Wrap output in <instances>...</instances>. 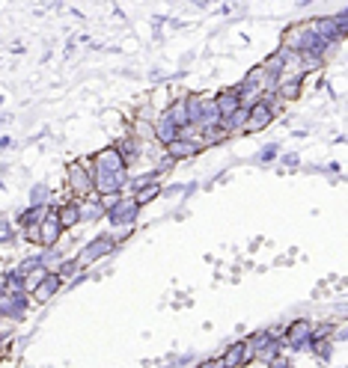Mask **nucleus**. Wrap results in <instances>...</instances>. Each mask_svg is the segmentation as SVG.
<instances>
[{
	"label": "nucleus",
	"instance_id": "obj_1",
	"mask_svg": "<svg viewBox=\"0 0 348 368\" xmlns=\"http://www.w3.org/2000/svg\"><path fill=\"white\" fill-rule=\"evenodd\" d=\"M65 184H69V191L74 196H81V199L96 196V191H92V173L81 164V160H74V164L65 166Z\"/></svg>",
	"mask_w": 348,
	"mask_h": 368
},
{
	"label": "nucleus",
	"instance_id": "obj_2",
	"mask_svg": "<svg viewBox=\"0 0 348 368\" xmlns=\"http://www.w3.org/2000/svg\"><path fill=\"white\" fill-rule=\"evenodd\" d=\"M90 160H92V175H116V173H125V169H128V164L116 152V146H105L101 152H96Z\"/></svg>",
	"mask_w": 348,
	"mask_h": 368
},
{
	"label": "nucleus",
	"instance_id": "obj_3",
	"mask_svg": "<svg viewBox=\"0 0 348 368\" xmlns=\"http://www.w3.org/2000/svg\"><path fill=\"white\" fill-rule=\"evenodd\" d=\"M114 238L110 235H99V238H92V243H87L81 252H78V268H87V264H92V261H99V259H105V256H110L114 252Z\"/></svg>",
	"mask_w": 348,
	"mask_h": 368
},
{
	"label": "nucleus",
	"instance_id": "obj_4",
	"mask_svg": "<svg viewBox=\"0 0 348 368\" xmlns=\"http://www.w3.org/2000/svg\"><path fill=\"white\" fill-rule=\"evenodd\" d=\"M203 152V140L200 137H178L173 140V143H167L164 146V155L167 160H187V158H194V155H200Z\"/></svg>",
	"mask_w": 348,
	"mask_h": 368
},
{
	"label": "nucleus",
	"instance_id": "obj_5",
	"mask_svg": "<svg viewBox=\"0 0 348 368\" xmlns=\"http://www.w3.org/2000/svg\"><path fill=\"white\" fill-rule=\"evenodd\" d=\"M250 360H253L250 345H247V338H241V342H235L223 351L218 362H221V368H244V365H250Z\"/></svg>",
	"mask_w": 348,
	"mask_h": 368
},
{
	"label": "nucleus",
	"instance_id": "obj_6",
	"mask_svg": "<svg viewBox=\"0 0 348 368\" xmlns=\"http://www.w3.org/2000/svg\"><path fill=\"white\" fill-rule=\"evenodd\" d=\"M309 336H313V324L295 321L289 329H283V345H289L291 351H300V347H309Z\"/></svg>",
	"mask_w": 348,
	"mask_h": 368
},
{
	"label": "nucleus",
	"instance_id": "obj_7",
	"mask_svg": "<svg viewBox=\"0 0 348 368\" xmlns=\"http://www.w3.org/2000/svg\"><path fill=\"white\" fill-rule=\"evenodd\" d=\"M60 238H63V226H60L57 211H54V205H51L48 217H45L42 226H39V243H42V247H48V250H54Z\"/></svg>",
	"mask_w": 348,
	"mask_h": 368
},
{
	"label": "nucleus",
	"instance_id": "obj_8",
	"mask_svg": "<svg viewBox=\"0 0 348 368\" xmlns=\"http://www.w3.org/2000/svg\"><path fill=\"white\" fill-rule=\"evenodd\" d=\"M137 205H134V199L131 196H122V199L114 205V208L108 211V217H110V223L114 226H134V220H137Z\"/></svg>",
	"mask_w": 348,
	"mask_h": 368
},
{
	"label": "nucleus",
	"instance_id": "obj_9",
	"mask_svg": "<svg viewBox=\"0 0 348 368\" xmlns=\"http://www.w3.org/2000/svg\"><path fill=\"white\" fill-rule=\"evenodd\" d=\"M212 105H214V113H218V119H229L235 110H241V96L235 89H223L218 92V96L212 98Z\"/></svg>",
	"mask_w": 348,
	"mask_h": 368
},
{
	"label": "nucleus",
	"instance_id": "obj_10",
	"mask_svg": "<svg viewBox=\"0 0 348 368\" xmlns=\"http://www.w3.org/2000/svg\"><path fill=\"white\" fill-rule=\"evenodd\" d=\"M178 134H182V131H178V128L173 125L167 113H161V116L155 119V125H152V137H155L161 146H167V143H173V140H178Z\"/></svg>",
	"mask_w": 348,
	"mask_h": 368
},
{
	"label": "nucleus",
	"instance_id": "obj_11",
	"mask_svg": "<svg viewBox=\"0 0 348 368\" xmlns=\"http://www.w3.org/2000/svg\"><path fill=\"white\" fill-rule=\"evenodd\" d=\"M60 285H63V279H60L57 273L51 270L48 277H45V279L39 282V285H36V291H33V300H36V303H48V300H51V297L60 291Z\"/></svg>",
	"mask_w": 348,
	"mask_h": 368
},
{
	"label": "nucleus",
	"instance_id": "obj_12",
	"mask_svg": "<svg viewBox=\"0 0 348 368\" xmlns=\"http://www.w3.org/2000/svg\"><path fill=\"white\" fill-rule=\"evenodd\" d=\"M300 89H304V74H295V78H286V80L274 83L277 98H283V101H295L300 96Z\"/></svg>",
	"mask_w": 348,
	"mask_h": 368
},
{
	"label": "nucleus",
	"instance_id": "obj_13",
	"mask_svg": "<svg viewBox=\"0 0 348 368\" xmlns=\"http://www.w3.org/2000/svg\"><path fill=\"white\" fill-rule=\"evenodd\" d=\"M54 211H57V220H60V226H63V232H65V229H74V226L81 223V208H78V202L54 205Z\"/></svg>",
	"mask_w": 348,
	"mask_h": 368
},
{
	"label": "nucleus",
	"instance_id": "obj_14",
	"mask_svg": "<svg viewBox=\"0 0 348 368\" xmlns=\"http://www.w3.org/2000/svg\"><path fill=\"white\" fill-rule=\"evenodd\" d=\"M158 193H161V187H158L155 182H146V184H140V187H137V193L131 196V199H134V205H137V208H143V205H149V202H152Z\"/></svg>",
	"mask_w": 348,
	"mask_h": 368
},
{
	"label": "nucleus",
	"instance_id": "obj_15",
	"mask_svg": "<svg viewBox=\"0 0 348 368\" xmlns=\"http://www.w3.org/2000/svg\"><path fill=\"white\" fill-rule=\"evenodd\" d=\"M30 205H48V187H45V184H36L33 193H30Z\"/></svg>",
	"mask_w": 348,
	"mask_h": 368
},
{
	"label": "nucleus",
	"instance_id": "obj_16",
	"mask_svg": "<svg viewBox=\"0 0 348 368\" xmlns=\"http://www.w3.org/2000/svg\"><path fill=\"white\" fill-rule=\"evenodd\" d=\"M196 368H221V362L218 360H205V362H200Z\"/></svg>",
	"mask_w": 348,
	"mask_h": 368
}]
</instances>
